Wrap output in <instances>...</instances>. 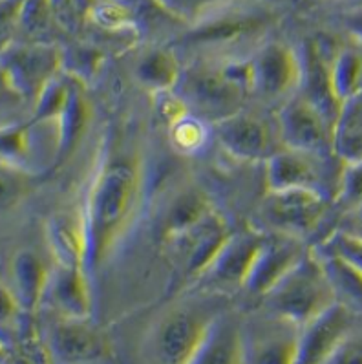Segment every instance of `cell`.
I'll use <instances>...</instances> for the list:
<instances>
[{
  "label": "cell",
  "mask_w": 362,
  "mask_h": 364,
  "mask_svg": "<svg viewBox=\"0 0 362 364\" xmlns=\"http://www.w3.org/2000/svg\"><path fill=\"white\" fill-rule=\"evenodd\" d=\"M249 92H252L251 59L200 60L181 70L174 88L188 112L213 123L242 110Z\"/></svg>",
  "instance_id": "6da1fadb"
},
{
  "label": "cell",
  "mask_w": 362,
  "mask_h": 364,
  "mask_svg": "<svg viewBox=\"0 0 362 364\" xmlns=\"http://www.w3.org/2000/svg\"><path fill=\"white\" fill-rule=\"evenodd\" d=\"M137 178L132 167L112 163L99 174L86 213V264L94 267L130 215Z\"/></svg>",
  "instance_id": "7a4b0ae2"
},
{
  "label": "cell",
  "mask_w": 362,
  "mask_h": 364,
  "mask_svg": "<svg viewBox=\"0 0 362 364\" xmlns=\"http://www.w3.org/2000/svg\"><path fill=\"white\" fill-rule=\"evenodd\" d=\"M264 296L277 317L300 330L339 300L324 262L312 255H304L299 264Z\"/></svg>",
  "instance_id": "3957f363"
},
{
  "label": "cell",
  "mask_w": 362,
  "mask_h": 364,
  "mask_svg": "<svg viewBox=\"0 0 362 364\" xmlns=\"http://www.w3.org/2000/svg\"><path fill=\"white\" fill-rule=\"evenodd\" d=\"M273 22V14L264 6L251 4L247 0H236L218 9L203 21L192 24L183 35L181 44L196 48H229L258 37Z\"/></svg>",
  "instance_id": "277c9868"
},
{
  "label": "cell",
  "mask_w": 362,
  "mask_h": 364,
  "mask_svg": "<svg viewBox=\"0 0 362 364\" xmlns=\"http://www.w3.org/2000/svg\"><path fill=\"white\" fill-rule=\"evenodd\" d=\"M328 209V196L319 187L269 191L262 203V215L269 225L294 238L315 231Z\"/></svg>",
  "instance_id": "5b68a950"
},
{
  "label": "cell",
  "mask_w": 362,
  "mask_h": 364,
  "mask_svg": "<svg viewBox=\"0 0 362 364\" xmlns=\"http://www.w3.org/2000/svg\"><path fill=\"white\" fill-rule=\"evenodd\" d=\"M0 63L8 72L15 90L31 101L38 97L44 86L63 72V52L48 41H31L28 44H11Z\"/></svg>",
  "instance_id": "8992f818"
},
{
  "label": "cell",
  "mask_w": 362,
  "mask_h": 364,
  "mask_svg": "<svg viewBox=\"0 0 362 364\" xmlns=\"http://www.w3.org/2000/svg\"><path fill=\"white\" fill-rule=\"evenodd\" d=\"M278 129L286 149L319 158L331 152V121L302 94L289 97L280 108Z\"/></svg>",
  "instance_id": "52a82bcc"
},
{
  "label": "cell",
  "mask_w": 362,
  "mask_h": 364,
  "mask_svg": "<svg viewBox=\"0 0 362 364\" xmlns=\"http://www.w3.org/2000/svg\"><path fill=\"white\" fill-rule=\"evenodd\" d=\"M213 322L188 309L171 311L154 331V353L161 363H194Z\"/></svg>",
  "instance_id": "ba28073f"
},
{
  "label": "cell",
  "mask_w": 362,
  "mask_h": 364,
  "mask_svg": "<svg viewBox=\"0 0 362 364\" xmlns=\"http://www.w3.org/2000/svg\"><path fill=\"white\" fill-rule=\"evenodd\" d=\"M252 92L265 99L289 97L300 90L302 57L282 43H267L251 59Z\"/></svg>",
  "instance_id": "9c48e42d"
},
{
  "label": "cell",
  "mask_w": 362,
  "mask_h": 364,
  "mask_svg": "<svg viewBox=\"0 0 362 364\" xmlns=\"http://www.w3.org/2000/svg\"><path fill=\"white\" fill-rule=\"evenodd\" d=\"M353 311L337 300L302 328L297 338L294 363H329L335 351L353 331Z\"/></svg>",
  "instance_id": "30bf717a"
},
{
  "label": "cell",
  "mask_w": 362,
  "mask_h": 364,
  "mask_svg": "<svg viewBox=\"0 0 362 364\" xmlns=\"http://www.w3.org/2000/svg\"><path fill=\"white\" fill-rule=\"evenodd\" d=\"M214 124L218 141L233 158L256 161L273 154V136L267 123L243 108Z\"/></svg>",
  "instance_id": "8fae6325"
},
{
  "label": "cell",
  "mask_w": 362,
  "mask_h": 364,
  "mask_svg": "<svg viewBox=\"0 0 362 364\" xmlns=\"http://www.w3.org/2000/svg\"><path fill=\"white\" fill-rule=\"evenodd\" d=\"M304 255L306 253L294 236L284 235V238H277V240L265 238L260 253L256 255L255 264L243 282V287L252 295L264 296L284 279L287 271L299 264Z\"/></svg>",
  "instance_id": "7c38bea8"
},
{
  "label": "cell",
  "mask_w": 362,
  "mask_h": 364,
  "mask_svg": "<svg viewBox=\"0 0 362 364\" xmlns=\"http://www.w3.org/2000/svg\"><path fill=\"white\" fill-rule=\"evenodd\" d=\"M333 55V52H331ZM331 55H326V46L319 41L307 43L302 57V82L300 94L312 101L331 124L339 114L341 103L335 97L331 85Z\"/></svg>",
  "instance_id": "4fadbf2b"
},
{
  "label": "cell",
  "mask_w": 362,
  "mask_h": 364,
  "mask_svg": "<svg viewBox=\"0 0 362 364\" xmlns=\"http://www.w3.org/2000/svg\"><path fill=\"white\" fill-rule=\"evenodd\" d=\"M86 318L63 317L48 335V355L64 363H88L101 359L105 343L97 331L86 326Z\"/></svg>",
  "instance_id": "5bb4252c"
},
{
  "label": "cell",
  "mask_w": 362,
  "mask_h": 364,
  "mask_svg": "<svg viewBox=\"0 0 362 364\" xmlns=\"http://www.w3.org/2000/svg\"><path fill=\"white\" fill-rule=\"evenodd\" d=\"M230 235L233 232L229 231L227 223L218 215L211 213L196 229H192L185 238H181V242H191L187 247V258H185L187 277L194 279L207 273Z\"/></svg>",
  "instance_id": "9a60e30c"
},
{
  "label": "cell",
  "mask_w": 362,
  "mask_h": 364,
  "mask_svg": "<svg viewBox=\"0 0 362 364\" xmlns=\"http://www.w3.org/2000/svg\"><path fill=\"white\" fill-rule=\"evenodd\" d=\"M316 159L319 156L291 149H286L284 152H273L267 158V171H265L269 191L319 187L320 168Z\"/></svg>",
  "instance_id": "2e32d148"
},
{
  "label": "cell",
  "mask_w": 362,
  "mask_h": 364,
  "mask_svg": "<svg viewBox=\"0 0 362 364\" xmlns=\"http://www.w3.org/2000/svg\"><path fill=\"white\" fill-rule=\"evenodd\" d=\"M265 238L258 235H230L205 274L222 284H242L247 279Z\"/></svg>",
  "instance_id": "e0dca14e"
},
{
  "label": "cell",
  "mask_w": 362,
  "mask_h": 364,
  "mask_svg": "<svg viewBox=\"0 0 362 364\" xmlns=\"http://www.w3.org/2000/svg\"><path fill=\"white\" fill-rule=\"evenodd\" d=\"M331 152L346 167L362 163V88L341 103L331 130Z\"/></svg>",
  "instance_id": "ac0fdd59"
},
{
  "label": "cell",
  "mask_w": 362,
  "mask_h": 364,
  "mask_svg": "<svg viewBox=\"0 0 362 364\" xmlns=\"http://www.w3.org/2000/svg\"><path fill=\"white\" fill-rule=\"evenodd\" d=\"M81 86V82L72 79L63 108L57 114L55 121L50 123V127H53V136H55L57 161H63L64 158L72 154L85 132L86 123H88V103H86Z\"/></svg>",
  "instance_id": "d6986e66"
},
{
  "label": "cell",
  "mask_w": 362,
  "mask_h": 364,
  "mask_svg": "<svg viewBox=\"0 0 362 364\" xmlns=\"http://www.w3.org/2000/svg\"><path fill=\"white\" fill-rule=\"evenodd\" d=\"M11 282L22 309L33 313L48 293L50 271L37 253L24 249L11 262Z\"/></svg>",
  "instance_id": "ffe728a7"
},
{
  "label": "cell",
  "mask_w": 362,
  "mask_h": 364,
  "mask_svg": "<svg viewBox=\"0 0 362 364\" xmlns=\"http://www.w3.org/2000/svg\"><path fill=\"white\" fill-rule=\"evenodd\" d=\"M82 269L57 266L55 273L50 274L48 293L63 317L88 318L92 313V296Z\"/></svg>",
  "instance_id": "44dd1931"
},
{
  "label": "cell",
  "mask_w": 362,
  "mask_h": 364,
  "mask_svg": "<svg viewBox=\"0 0 362 364\" xmlns=\"http://www.w3.org/2000/svg\"><path fill=\"white\" fill-rule=\"evenodd\" d=\"M48 242L57 266L86 267V225L75 216H57L48 225Z\"/></svg>",
  "instance_id": "7402d4cb"
},
{
  "label": "cell",
  "mask_w": 362,
  "mask_h": 364,
  "mask_svg": "<svg viewBox=\"0 0 362 364\" xmlns=\"http://www.w3.org/2000/svg\"><path fill=\"white\" fill-rule=\"evenodd\" d=\"M209 202L198 191H185L169 205L165 218L166 240H181L211 215Z\"/></svg>",
  "instance_id": "603a6c76"
},
{
  "label": "cell",
  "mask_w": 362,
  "mask_h": 364,
  "mask_svg": "<svg viewBox=\"0 0 362 364\" xmlns=\"http://www.w3.org/2000/svg\"><path fill=\"white\" fill-rule=\"evenodd\" d=\"M181 66L171 50L154 48L143 53L136 65V77L154 94L172 92L181 75Z\"/></svg>",
  "instance_id": "cb8c5ba5"
},
{
  "label": "cell",
  "mask_w": 362,
  "mask_h": 364,
  "mask_svg": "<svg viewBox=\"0 0 362 364\" xmlns=\"http://www.w3.org/2000/svg\"><path fill=\"white\" fill-rule=\"evenodd\" d=\"M37 130L38 123L35 121L0 127V161L28 171L37 150Z\"/></svg>",
  "instance_id": "d4e9b609"
},
{
  "label": "cell",
  "mask_w": 362,
  "mask_h": 364,
  "mask_svg": "<svg viewBox=\"0 0 362 364\" xmlns=\"http://www.w3.org/2000/svg\"><path fill=\"white\" fill-rule=\"evenodd\" d=\"M243 359L240 331L230 322L214 321L194 363H240Z\"/></svg>",
  "instance_id": "484cf974"
},
{
  "label": "cell",
  "mask_w": 362,
  "mask_h": 364,
  "mask_svg": "<svg viewBox=\"0 0 362 364\" xmlns=\"http://www.w3.org/2000/svg\"><path fill=\"white\" fill-rule=\"evenodd\" d=\"M331 85L339 103L362 88V53L341 48L331 55Z\"/></svg>",
  "instance_id": "4316f807"
},
{
  "label": "cell",
  "mask_w": 362,
  "mask_h": 364,
  "mask_svg": "<svg viewBox=\"0 0 362 364\" xmlns=\"http://www.w3.org/2000/svg\"><path fill=\"white\" fill-rule=\"evenodd\" d=\"M60 52H63V72L81 85L94 81L105 65V53L94 44L79 43Z\"/></svg>",
  "instance_id": "83f0119b"
},
{
  "label": "cell",
  "mask_w": 362,
  "mask_h": 364,
  "mask_svg": "<svg viewBox=\"0 0 362 364\" xmlns=\"http://www.w3.org/2000/svg\"><path fill=\"white\" fill-rule=\"evenodd\" d=\"M169 124H171L169 137H171L172 146L181 154H196L209 141L211 132L207 129V123L201 117L194 116L192 112H183Z\"/></svg>",
  "instance_id": "f1b7e54d"
},
{
  "label": "cell",
  "mask_w": 362,
  "mask_h": 364,
  "mask_svg": "<svg viewBox=\"0 0 362 364\" xmlns=\"http://www.w3.org/2000/svg\"><path fill=\"white\" fill-rule=\"evenodd\" d=\"M324 267L328 271L335 289H341L351 302L362 308V269L353 266L351 262L342 258L331 249H326L324 255H320Z\"/></svg>",
  "instance_id": "f546056e"
},
{
  "label": "cell",
  "mask_w": 362,
  "mask_h": 364,
  "mask_svg": "<svg viewBox=\"0 0 362 364\" xmlns=\"http://www.w3.org/2000/svg\"><path fill=\"white\" fill-rule=\"evenodd\" d=\"M53 26V0H22L18 31H24L31 41H46Z\"/></svg>",
  "instance_id": "4dcf8cb0"
},
{
  "label": "cell",
  "mask_w": 362,
  "mask_h": 364,
  "mask_svg": "<svg viewBox=\"0 0 362 364\" xmlns=\"http://www.w3.org/2000/svg\"><path fill=\"white\" fill-rule=\"evenodd\" d=\"M166 14L181 24H196L236 0H156Z\"/></svg>",
  "instance_id": "1f68e13d"
},
{
  "label": "cell",
  "mask_w": 362,
  "mask_h": 364,
  "mask_svg": "<svg viewBox=\"0 0 362 364\" xmlns=\"http://www.w3.org/2000/svg\"><path fill=\"white\" fill-rule=\"evenodd\" d=\"M92 0H53V17L55 26L68 33H79L88 21Z\"/></svg>",
  "instance_id": "d6a6232c"
},
{
  "label": "cell",
  "mask_w": 362,
  "mask_h": 364,
  "mask_svg": "<svg viewBox=\"0 0 362 364\" xmlns=\"http://www.w3.org/2000/svg\"><path fill=\"white\" fill-rule=\"evenodd\" d=\"M24 172L22 168L0 161V207L17 202L26 185Z\"/></svg>",
  "instance_id": "836d02e7"
},
{
  "label": "cell",
  "mask_w": 362,
  "mask_h": 364,
  "mask_svg": "<svg viewBox=\"0 0 362 364\" xmlns=\"http://www.w3.org/2000/svg\"><path fill=\"white\" fill-rule=\"evenodd\" d=\"M22 0H0V55L13 44L18 31V14Z\"/></svg>",
  "instance_id": "e575fe53"
},
{
  "label": "cell",
  "mask_w": 362,
  "mask_h": 364,
  "mask_svg": "<svg viewBox=\"0 0 362 364\" xmlns=\"http://www.w3.org/2000/svg\"><path fill=\"white\" fill-rule=\"evenodd\" d=\"M26 103L24 97L15 90L11 79H9L8 72L0 63V112H9L21 107Z\"/></svg>",
  "instance_id": "d590c367"
},
{
  "label": "cell",
  "mask_w": 362,
  "mask_h": 364,
  "mask_svg": "<svg viewBox=\"0 0 362 364\" xmlns=\"http://www.w3.org/2000/svg\"><path fill=\"white\" fill-rule=\"evenodd\" d=\"M21 311H24V309H22L13 289L0 286V326H8L17 321Z\"/></svg>",
  "instance_id": "8d00e7d4"
},
{
  "label": "cell",
  "mask_w": 362,
  "mask_h": 364,
  "mask_svg": "<svg viewBox=\"0 0 362 364\" xmlns=\"http://www.w3.org/2000/svg\"><path fill=\"white\" fill-rule=\"evenodd\" d=\"M342 26L357 43L362 44V6L350 9L342 15Z\"/></svg>",
  "instance_id": "74e56055"
},
{
  "label": "cell",
  "mask_w": 362,
  "mask_h": 364,
  "mask_svg": "<svg viewBox=\"0 0 362 364\" xmlns=\"http://www.w3.org/2000/svg\"><path fill=\"white\" fill-rule=\"evenodd\" d=\"M8 359V350H6V344L0 341V360Z\"/></svg>",
  "instance_id": "f35d334b"
}]
</instances>
